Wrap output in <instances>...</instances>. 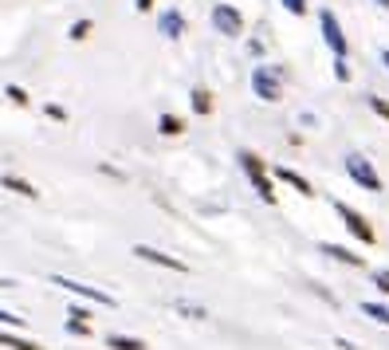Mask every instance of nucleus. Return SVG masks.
<instances>
[{"label": "nucleus", "instance_id": "nucleus-1", "mask_svg": "<svg viewBox=\"0 0 389 350\" xmlns=\"http://www.w3.org/2000/svg\"><path fill=\"white\" fill-rule=\"evenodd\" d=\"M236 161H240V170H244V177L252 181L256 197L275 205V181H271V173H268V161L259 158L256 150H236Z\"/></svg>", "mask_w": 389, "mask_h": 350}, {"label": "nucleus", "instance_id": "nucleus-2", "mask_svg": "<svg viewBox=\"0 0 389 350\" xmlns=\"http://www.w3.org/2000/svg\"><path fill=\"white\" fill-rule=\"evenodd\" d=\"M283 83H287V67L283 63H259V67H252V95L259 102H280Z\"/></svg>", "mask_w": 389, "mask_h": 350}, {"label": "nucleus", "instance_id": "nucleus-3", "mask_svg": "<svg viewBox=\"0 0 389 350\" xmlns=\"http://www.w3.org/2000/svg\"><path fill=\"white\" fill-rule=\"evenodd\" d=\"M342 170H346V177L358 185V189H366V193H381V177H378V170H374V161L366 158V154H346L342 158Z\"/></svg>", "mask_w": 389, "mask_h": 350}, {"label": "nucleus", "instance_id": "nucleus-4", "mask_svg": "<svg viewBox=\"0 0 389 350\" xmlns=\"http://www.w3.org/2000/svg\"><path fill=\"white\" fill-rule=\"evenodd\" d=\"M319 28H322V43L330 48L334 60H350V43H346V32H342L334 8H319Z\"/></svg>", "mask_w": 389, "mask_h": 350}, {"label": "nucleus", "instance_id": "nucleus-5", "mask_svg": "<svg viewBox=\"0 0 389 350\" xmlns=\"http://www.w3.org/2000/svg\"><path fill=\"white\" fill-rule=\"evenodd\" d=\"M334 213L342 217V224H346V232L354 236V241H362L366 248H374L378 244V232H374V224H369V217H362L358 209H350L346 201H334Z\"/></svg>", "mask_w": 389, "mask_h": 350}, {"label": "nucleus", "instance_id": "nucleus-6", "mask_svg": "<svg viewBox=\"0 0 389 350\" xmlns=\"http://www.w3.org/2000/svg\"><path fill=\"white\" fill-rule=\"evenodd\" d=\"M209 20H212V28H217L224 40H240V36H244V12H240L236 4H224V0L212 4Z\"/></svg>", "mask_w": 389, "mask_h": 350}, {"label": "nucleus", "instance_id": "nucleus-7", "mask_svg": "<svg viewBox=\"0 0 389 350\" xmlns=\"http://www.w3.org/2000/svg\"><path fill=\"white\" fill-rule=\"evenodd\" d=\"M51 283H55V288H63V291H71V295H79V299L99 303V307H118V299H114L110 291H102V288H90V283L67 280V276H51Z\"/></svg>", "mask_w": 389, "mask_h": 350}, {"label": "nucleus", "instance_id": "nucleus-8", "mask_svg": "<svg viewBox=\"0 0 389 350\" xmlns=\"http://www.w3.org/2000/svg\"><path fill=\"white\" fill-rule=\"evenodd\" d=\"M134 256L146 260V264H158V268H170V271H177V276L189 271L185 260H177V256H170V252H161V248H150V244H134Z\"/></svg>", "mask_w": 389, "mask_h": 350}, {"label": "nucleus", "instance_id": "nucleus-9", "mask_svg": "<svg viewBox=\"0 0 389 350\" xmlns=\"http://www.w3.org/2000/svg\"><path fill=\"white\" fill-rule=\"evenodd\" d=\"M158 36H165V40H181V36H185V16H181V8L158 12Z\"/></svg>", "mask_w": 389, "mask_h": 350}, {"label": "nucleus", "instance_id": "nucleus-10", "mask_svg": "<svg viewBox=\"0 0 389 350\" xmlns=\"http://www.w3.org/2000/svg\"><path fill=\"white\" fill-rule=\"evenodd\" d=\"M271 177H280L283 185H291V189H295V193H303V197H315V185H310V181L303 177V173L287 170V166H275V170H271Z\"/></svg>", "mask_w": 389, "mask_h": 350}, {"label": "nucleus", "instance_id": "nucleus-11", "mask_svg": "<svg viewBox=\"0 0 389 350\" xmlns=\"http://www.w3.org/2000/svg\"><path fill=\"white\" fill-rule=\"evenodd\" d=\"M319 252H322V256H330V260H339V264H350V268H362V264H366V256L342 248V244H330V241H322Z\"/></svg>", "mask_w": 389, "mask_h": 350}, {"label": "nucleus", "instance_id": "nucleus-12", "mask_svg": "<svg viewBox=\"0 0 389 350\" xmlns=\"http://www.w3.org/2000/svg\"><path fill=\"white\" fill-rule=\"evenodd\" d=\"M0 189L16 193V197H32V201L40 197V189H36L28 177H20V173H4V177H0Z\"/></svg>", "mask_w": 389, "mask_h": 350}, {"label": "nucleus", "instance_id": "nucleus-13", "mask_svg": "<svg viewBox=\"0 0 389 350\" xmlns=\"http://www.w3.org/2000/svg\"><path fill=\"white\" fill-rule=\"evenodd\" d=\"M189 107H193V114L209 119V114H212V90L209 87H193L189 90Z\"/></svg>", "mask_w": 389, "mask_h": 350}, {"label": "nucleus", "instance_id": "nucleus-14", "mask_svg": "<svg viewBox=\"0 0 389 350\" xmlns=\"http://www.w3.org/2000/svg\"><path fill=\"white\" fill-rule=\"evenodd\" d=\"M158 134H165V138H181V134H185V119H181V114H170V110L158 114Z\"/></svg>", "mask_w": 389, "mask_h": 350}, {"label": "nucleus", "instance_id": "nucleus-15", "mask_svg": "<svg viewBox=\"0 0 389 350\" xmlns=\"http://www.w3.org/2000/svg\"><path fill=\"white\" fill-rule=\"evenodd\" d=\"M0 346H8V350H48V346H40V342H32V339L8 335V330H0Z\"/></svg>", "mask_w": 389, "mask_h": 350}, {"label": "nucleus", "instance_id": "nucleus-16", "mask_svg": "<svg viewBox=\"0 0 389 350\" xmlns=\"http://www.w3.org/2000/svg\"><path fill=\"white\" fill-rule=\"evenodd\" d=\"M107 346L110 350H150L142 339H130V335H107Z\"/></svg>", "mask_w": 389, "mask_h": 350}, {"label": "nucleus", "instance_id": "nucleus-17", "mask_svg": "<svg viewBox=\"0 0 389 350\" xmlns=\"http://www.w3.org/2000/svg\"><path fill=\"white\" fill-rule=\"evenodd\" d=\"M90 32H95V20H90V16H83V20H75V24L67 28V40H71V43H83Z\"/></svg>", "mask_w": 389, "mask_h": 350}, {"label": "nucleus", "instance_id": "nucleus-18", "mask_svg": "<svg viewBox=\"0 0 389 350\" xmlns=\"http://www.w3.org/2000/svg\"><path fill=\"white\" fill-rule=\"evenodd\" d=\"M362 315H369L374 323H381V327H389V307H381V303H362Z\"/></svg>", "mask_w": 389, "mask_h": 350}, {"label": "nucleus", "instance_id": "nucleus-19", "mask_svg": "<svg viewBox=\"0 0 389 350\" xmlns=\"http://www.w3.org/2000/svg\"><path fill=\"white\" fill-rule=\"evenodd\" d=\"M4 95H8V99L16 102V107H24V110L32 107V95H28V90H24V87H20V83H8V87H4Z\"/></svg>", "mask_w": 389, "mask_h": 350}, {"label": "nucleus", "instance_id": "nucleus-20", "mask_svg": "<svg viewBox=\"0 0 389 350\" xmlns=\"http://www.w3.org/2000/svg\"><path fill=\"white\" fill-rule=\"evenodd\" d=\"M366 102H369V110H374L378 119L389 122V99H381V95H366Z\"/></svg>", "mask_w": 389, "mask_h": 350}, {"label": "nucleus", "instance_id": "nucleus-21", "mask_svg": "<svg viewBox=\"0 0 389 350\" xmlns=\"http://www.w3.org/2000/svg\"><path fill=\"white\" fill-rule=\"evenodd\" d=\"M173 307H177V315H189V319H209V311L193 307V303H173Z\"/></svg>", "mask_w": 389, "mask_h": 350}, {"label": "nucleus", "instance_id": "nucleus-22", "mask_svg": "<svg viewBox=\"0 0 389 350\" xmlns=\"http://www.w3.org/2000/svg\"><path fill=\"white\" fill-rule=\"evenodd\" d=\"M67 330L83 339V335H90V323H83V315H71V319H67Z\"/></svg>", "mask_w": 389, "mask_h": 350}, {"label": "nucleus", "instance_id": "nucleus-23", "mask_svg": "<svg viewBox=\"0 0 389 350\" xmlns=\"http://www.w3.org/2000/svg\"><path fill=\"white\" fill-rule=\"evenodd\" d=\"M334 79H339V83H350V79H354V71H350V60H334Z\"/></svg>", "mask_w": 389, "mask_h": 350}, {"label": "nucleus", "instance_id": "nucleus-24", "mask_svg": "<svg viewBox=\"0 0 389 350\" xmlns=\"http://www.w3.org/2000/svg\"><path fill=\"white\" fill-rule=\"evenodd\" d=\"M374 288H378L381 295H389V268H378V271H374Z\"/></svg>", "mask_w": 389, "mask_h": 350}, {"label": "nucleus", "instance_id": "nucleus-25", "mask_svg": "<svg viewBox=\"0 0 389 350\" xmlns=\"http://www.w3.org/2000/svg\"><path fill=\"white\" fill-rule=\"evenodd\" d=\"M280 4L291 12V16H307V0H280Z\"/></svg>", "mask_w": 389, "mask_h": 350}, {"label": "nucleus", "instance_id": "nucleus-26", "mask_svg": "<svg viewBox=\"0 0 389 350\" xmlns=\"http://www.w3.org/2000/svg\"><path fill=\"white\" fill-rule=\"evenodd\" d=\"M43 114H48V119H55V122H67V110L55 107V102H48V107H43Z\"/></svg>", "mask_w": 389, "mask_h": 350}, {"label": "nucleus", "instance_id": "nucleus-27", "mask_svg": "<svg viewBox=\"0 0 389 350\" xmlns=\"http://www.w3.org/2000/svg\"><path fill=\"white\" fill-rule=\"evenodd\" d=\"M0 323H4V327H24L20 315H12V311H4V307H0Z\"/></svg>", "mask_w": 389, "mask_h": 350}, {"label": "nucleus", "instance_id": "nucleus-28", "mask_svg": "<svg viewBox=\"0 0 389 350\" xmlns=\"http://www.w3.org/2000/svg\"><path fill=\"white\" fill-rule=\"evenodd\" d=\"M248 55H264V43H259V40H248Z\"/></svg>", "mask_w": 389, "mask_h": 350}, {"label": "nucleus", "instance_id": "nucleus-29", "mask_svg": "<svg viewBox=\"0 0 389 350\" xmlns=\"http://www.w3.org/2000/svg\"><path fill=\"white\" fill-rule=\"evenodd\" d=\"M134 8H138V12H153V0H138Z\"/></svg>", "mask_w": 389, "mask_h": 350}, {"label": "nucleus", "instance_id": "nucleus-30", "mask_svg": "<svg viewBox=\"0 0 389 350\" xmlns=\"http://www.w3.org/2000/svg\"><path fill=\"white\" fill-rule=\"evenodd\" d=\"M381 63H385V71H389V48H385V51H381Z\"/></svg>", "mask_w": 389, "mask_h": 350}, {"label": "nucleus", "instance_id": "nucleus-31", "mask_svg": "<svg viewBox=\"0 0 389 350\" xmlns=\"http://www.w3.org/2000/svg\"><path fill=\"white\" fill-rule=\"evenodd\" d=\"M374 4H378V8H385V12H389V0H374Z\"/></svg>", "mask_w": 389, "mask_h": 350}]
</instances>
